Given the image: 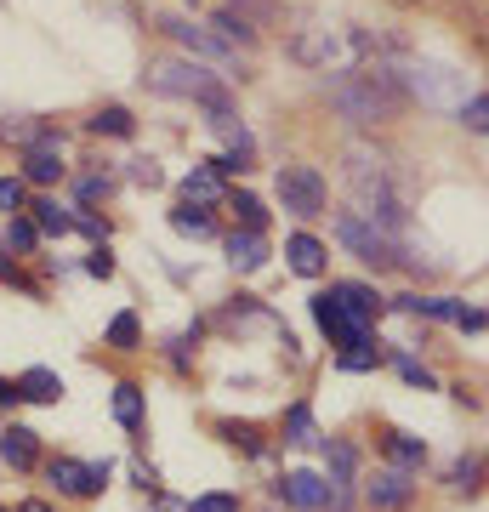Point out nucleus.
Instances as JSON below:
<instances>
[{
    "instance_id": "nucleus-21",
    "label": "nucleus",
    "mask_w": 489,
    "mask_h": 512,
    "mask_svg": "<svg viewBox=\"0 0 489 512\" xmlns=\"http://www.w3.org/2000/svg\"><path fill=\"white\" fill-rule=\"evenodd\" d=\"M114 421H120V427H131V433L143 427V387H137V382L114 387Z\"/></svg>"
},
{
    "instance_id": "nucleus-37",
    "label": "nucleus",
    "mask_w": 489,
    "mask_h": 512,
    "mask_svg": "<svg viewBox=\"0 0 489 512\" xmlns=\"http://www.w3.org/2000/svg\"><path fill=\"white\" fill-rule=\"evenodd\" d=\"M74 228H80V234H91V239H103V245H109V222H103V217H91V211H80V217H74Z\"/></svg>"
},
{
    "instance_id": "nucleus-23",
    "label": "nucleus",
    "mask_w": 489,
    "mask_h": 512,
    "mask_svg": "<svg viewBox=\"0 0 489 512\" xmlns=\"http://www.w3.org/2000/svg\"><path fill=\"white\" fill-rule=\"evenodd\" d=\"M91 131H97V137H131V126H137V120H131L126 109H120V103H109V109H97L86 120Z\"/></svg>"
},
{
    "instance_id": "nucleus-5",
    "label": "nucleus",
    "mask_w": 489,
    "mask_h": 512,
    "mask_svg": "<svg viewBox=\"0 0 489 512\" xmlns=\"http://www.w3.org/2000/svg\"><path fill=\"white\" fill-rule=\"evenodd\" d=\"M313 319H319V330H325L330 342L342 353H359V348H370V319H359L353 308H342L330 291H319L313 296Z\"/></svg>"
},
{
    "instance_id": "nucleus-14",
    "label": "nucleus",
    "mask_w": 489,
    "mask_h": 512,
    "mask_svg": "<svg viewBox=\"0 0 489 512\" xmlns=\"http://www.w3.org/2000/svg\"><path fill=\"white\" fill-rule=\"evenodd\" d=\"M0 461L18 467V473H29V467L40 461V439L29 433V427H6V433H0Z\"/></svg>"
},
{
    "instance_id": "nucleus-26",
    "label": "nucleus",
    "mask_w": 489,
    "mask_h": 512,
    "mask_svg": "<svg viewBox=\"0 0 489 512\" xmlns=\"http://www.w3.org/2000/svg\"><path fill=\"white\" fill-rule=\"evenodd\" d=\"M211 35H217L222 46H251V40H256V29H245V23H239L234 12H228V6H222L217 18H211Z\"/></svg>"
},
{
    "instance_id": "nucleus-39",
    "label": "nucleus",
    "mask_w": 489,
    "mask_h": 512,
    "mask_svg": "<svg viewBox=\"0 0 489 512\" xmlns=\"http://www.w3.org/2000/svg\"><path fill=\"white\" fill-rule=\"evenodd\" d=\"M404 370V382H416V387H433V376H427V365H416V359H399Z\"/></svg>"
},
{
    "instance_id": "nucleus-24",
    "label": "nucleus",
    "mask_w": 489,
    "mask_h": 512,
    "mask_svg": "<svg viewBox=\"0 0 489 512\" xmlns=\"http://www.w3.org/2000/svg\"><path fill=\"white\" fill-rule=\"evenodd\" d=\"M217 433L245 456H262V427H251V421H217Z\"/></svg>"
},
{
    "instance_id": "nucleus-17",
    "label": "nucleus",
    "mask_w": 489,
    "mask_h": 512,
    "mask_svg": "<svg viewBox=\"0 0 489 512\" xmlns=\"http://www.w3.org/2000/svg\"><path fill=\"white\" fill-rule=\"evenodd\" d=\"M381 450H387V461H393V467H404V473H416L421 461H427V444H421L416 433H399V427L381 439Z\"/></svg>"
},
{
    "instance_id": "nucleus-30",
    "label": "nucleus",
    "mask_w": 489,
    "mask_h": 512,
    "mask_svg": "<svg viewBox=\"0 0 489 512\" xmlns=\"http://www.w3.org/2000/svg\"><path fill=\"white\" fill-rule=\"evenodd\" d=\"M478 473H484V467H478V456H461L450 467V490L455 495H472V490H478Z\"/></svg>"
},
{
    "instance_id": "nucleus-6",
    "label": "nucleus",
    "mask_w": 489,
    "mask_h": 512,
    "mask_svg": "<svg viewBox=\"0 0 489 512\" xmlns=\"http://www.w3.org/2000/svg\"><path fill=\"white\" fill-rule=\"evenodd\" d=\"M279 200L290 217H325V177L313 165H285L279 171Z\"/></svg>"
},
{
    "instance_id": "nucleus-46",
    "label": "nucleus",
    "mask_w": 489,
    "mask_h": 512,
    "mask_svg": "<svg viewBox=\"0 0 489 512\" xmlns=\"http://www.w3.org/2000/svg\"><path fill=\"white\" fill-rule=\"evenodd\" d=\"M0 512H6V507H0Z\"/></svg>"
},
{
    "instance_id": "nucleus-32",
    "label": "nucleus",
    "mask_w": 489,
    "mask_h": 512,
    "mask_svg": "<svg viewBox=\"0 0 489 512\" xmlns=\"http://www.w3.org/2000/svg\"><path fill=\"white\" fill-rule=\"evenodd\" d=\"M461 126H467V131H489V97L484 92H472L467 103H461Z\"/></svg>"
},
{
    "instance_id": "nucleus-45",
    "label": "nucleus",
    "mask_w": 489,
    "mask_h": 512,
    "mask_svg": "<svg viewBox=\"0 0 489 512\" xmlns=\"http://www.w3.org/2000/svg\"><path fill=\"white\" fill-rule=\"evenodd\" d=\"M188 6H200V0H188Z\"/></svg>"
},
{
    "instance_id": "nucleus-19",
    "label": "nucleus",
    "mask_w": 489,
    "mask_h": 512,
    "mask_svg": "<svg viewBox=\"0 0 489 512\" xmlns=\"http://www.w3.org/2000/svg\"><path fill=\"white\" fill-rule=\"evenodd\" d=\"M285 444H296V450H313V444H325V433L313 427V410H308V404H290V416H285Z\"/></svg>"
},
{
    "instance_id": "nucleus-2",
    "label": "nucleus",
    "mask_w": 489,
    "mask_h": 512,
    "mask_svg": "<svg viewBox=\"0 0 489 512\" xmlns=\"http://www.w3.org/2000/svg\"><path fill=\"white\" fill-rule=\"evenodd\" d=\"M148 86L165 92V97H194L200 109H211V103H234L228 86H222L211 69H200V63H154V69H148Z\"/></svg>"
},
{
    "instance_id": "nucleus-16",
    "label": "nucleus",
    "mask_w": 489,
    "mask_h": 512,
    "mask_svg": "<svg viewBox=\"0 0 489 512\" xmlns=\"http://www.w3.org/2000/svg\"><path fill=\"white\" fill-rule=\"evenodd\" d=\"M18 399H29V404H57L63 399V382H57V370H23L18 376Z\"/></svg>"
},
{
    "instance_id": "nucleus-9",
    "label": "nucleus",
    "mask_w": 489,
    "mask_h": 512,
    "mask_svg": "<svg viewBox=\"0 0 489 512\" xmlns=\"http://www.w3.org/2000/svg\"><path fill=\"white\" fill-rule=\"evenodd\" d=\"M279 501L296 512H325L330 507V484L319 473H308V467H296V473L279 478Z\"/></svg>"
},
{
    "instance_id": "nucleus-7",
    "label": "nucleus",
    "mask_w": 489,
    "mask_h": 512,
    "mask_svg": "<svg viewBox=\"0 0 489 512\" xmlns=\"http://www.w3.org/2000/svg\"><path fill=\"white\" fill-rule=\"evenodd\" d=\"M160 29L177 40V46H188L194 57H205V63H222V69H234V46H222V40L211 35V29H200L194 18H160Z\"/></svg>"
},
{
    "instance_id": "nucleus-13",
    "label": "nucleus",
    "mask_w": 489,
    "mask_h": 512,
    "mask_svg": "<svg viewBox=\"0 0 489 512\" xmlns=\"http://www.w3.org/2000/svg\"><path fill=\"white\" fill-rule=\"evenodd\" d=\"M228 262H234L239 274H256V268L268 262V239L256 234V228H234V234H228Z\"/></svg>"
},
{
    "instance_id": "nucleus-43",
    "label": "nucleus",
    "mask_w": 489,
    "mask_h": 512,
    "mask_svg": "<svg viewBox=\"0 0 489 512\" xmlns=\"http://www.w3.org/2000/svg\"><path fill=\"white\" fill-rule=\"evenodd\" d=\"M18 512H57V507H46V501H23Z\"/></svg>"
},
{
    "instance_id": "nucleus-33",
    "label": "nucleus",
    "mask_w": 489,
    "mask_h": 512,
    "mask_svg": "<svg viewBox=\"0 0 489 512\" xmlns=\"http://www.w3.org/2000/svg\"><path fill=\"white\" fill-rule=\"evenodd\" d=\"M131 183H143V188H160L165 177H160V165H154V160H131Z\"/></svg>"
},
{
    "instance_id": "nucleus-20",
    "label": "nucleus",
    "mask_w": 489,
    "mask_h": 512,
    "mask_svg": "<svg viewBox=\"0 0 489 512\" xmlns=\"http://www.w3.org/2000/svg\"><path fill=\"white\" fill-rule=\"evenodd\" d=\"M393 308H404V313H421V319H455V313L467 308V302H455V296H399Z\"/></svg>"
},
{
    "instance_id": "nucleus-35",
    "label": "nucleus",
    "mask_w": 489,
    "mask_h": 512,
    "mask_svg": "<svg viewBox=\"0 0 489 512\" xmlns=\"http://www.w3.org/2000/svg\"><path fill=\"white\" fill-rule=\"evenodd\" d=\"M109 194H114V177H86V183H80V200H109Z\"/></svg>"
},
{
    "instance_id": "nucleus-15",
    "label": "nucleus",
    "mask_w": 489,
    "mask_h": 512,
    "mask_svg": "<svg viewBox=\"0 0 489 512\" xmlns=\"http://www.w3.org/2000/svg\"><path fill=\"white\" fill-rule=\"evenodd\" d=\"M222 200V177L211 171V165H194L188 177H182V205H194V211H205V205Z\"/></svg>"
},
{
    "instance_id": "nucleus-8",
    "label": "nucleus",
    "mask_w": 489,
    "mask_h": 512,
    "mask_svg": "<svg viewBox=\"0 0 489 512\" xmlns=\"http://www.w3.org/2000/svg\"><path fill=\"white\" fill-rule=\"evenodd\" d=\"M46 478H52V484H57L63 495H80V501H86V495H97L103 484H109V467H91V461L57 456L52 467H46Z\"/></svg>"
},
{
    "instance_id": "nucleus-34",
    "label": "nucleus",
    "mask_w": 489,
    "mask_h": 512,
    "mask_svg": "<svg viewBox=\"0 0 489 512\" xmlns=\"http://www.w3.org/2000/svg\"><path fill=\"white\" fill-rule=\"evenodd\" d=\"M0 211H23V183L18 177H0Z\"/></svg>"
},
{
    "instance_id": "nucleus-4",
    "label": "nucleus",
    "mask_w": 489,
    "mask_h": 512,
    "mask_svg": "<svg viewBox=\"0 0 489 512\" xmlns=\"http://www.w3.org/2000/svg\"><path fill=\"white\" fill-rule=\"evenodd\" d=\"M336 239H342L347 251L359 256V262H370L376 274H387V268H399V239H387V234H376L364 217H353V211H342L336 217Z\"/></svg>"
},
{
    "instance_id": "nucleus-31",
    "label": "nucleus",
    "mask_w": 489,
    "mask_h": 512,
    "mask_svg": "<svg viewBox=\"0 0 489 512\" xmlns=\"http://www.w3.org/2000/svg\"><path fill=\"white\" fill-rule=\"evenodd\" d=\"M40 234H35V222L18 217V222H6V251H35Z\"/></svg>"
},
{
    "instance_id": "nucleus-41",
    "label": "nucleus",
    "mask_w": 489,
    "mask_h": 512,
    "mask_svg": "<svg viewBox=\"0 0 489 512\" xmlns=\"http://www.w3.org/2000/svg\"><path fill=\"white\" fill-rule=\"evenodd\" d=\"M455 325L461 330H484V308H461L455 313Z\"/></svg>"
},
{
    "instance_id": "nucleus-28",
    "label": "nucleus",
    "mask_w": 489,
    "mask_h": 512,
    "mask_svg": "<svg viewBox=\"0 0 489 512\" xmlns=\"http://www.w3.org/2000/svg\"><path fill=\"white\" fill-rule=\"evenodd\" d=\"M171 228H177V234H194V239H205V234H211V211H194V205H177V211H171Z\"/></svg>"
},
{
    "instance_id": "nucleus-38",
    "label": "nucleus",
    "mask_w": 489,
    "mask_h": 512,
    "mask_svg": "<svg viewBox=\"0 0 489 512\" xmlns=\"http://www.w3.org/2000/svg\"><path fill=\"white\" fill-rule=\"evenodd\" d=\"M86 274H91V279H109V274H114V256H109V251H91V256H86Z\"/></svg>"
},
{
    "instance_id": "nucleus-27",
    "label": "nucleus",
    "mask_w": 489,
    "mask_h": 512,
    "mask_svg": "<svg viewBox=\"0 0 489 512\" xmlns=\"http://www.w3.org/2000/svg\"><path fill=\"white\" fill-rule=\"evenodd\" d=\"M143 342V325H137V313H114V325H109V348L131 353Z\"/></svg>"
},
{
    "instance_id": "nucleus-1",
    "label": "nucleus",
    "mask_w": 489,
    "mask_h": 512,
    "mask_svg": "<svg viewBox=\"0 0 489 512\" xmlns=\"http://www.w3.org/2000/svg\"><path fill=\"white\" fill-rule=\"evenodd\" d=\"M330 103H336V114H342L347 126L376 131L387 120H399V109L410 97H404L399 74H393V57H370V63H359V69H347L330 80Z\"/></svg>"
},
{
    "instance_id": "nucleus-40",
    "label": "nucleus",
    "mask_w": 489,
    "mask_h": 512,
    "mask_svg": "<svg viewBox=\"0 0 489 512\" xmlns=\"http://www.w3.org/2000/svg\"><path fill=\"white\" fill-rule=\"evenodd\" d=\"M381 353H370V348H359V353H342V370H370Z\"/></svg>"
},
{
    "instance_id": "nucleus-44",
    "label": "nucleus",
    "mask_w": 489,
    "mask_h": 512,
    "mask_svg": "<svg viewBox=\"0 0 489 512\" xmlns=\"http://www.w3.org/2000/svg\"><path fill=\"white\" fill-rule=\"evenodd\" d=\"M404 6H416V0H404Z\"/></svg>"
},
{
    "instance_id": "nucleus-3",
    "label": "nucleus",
    "mask_w": 489,
    "mask_h": 512,
    "mask_svg": "<svg viewBox=\"0 0 489 512\" xmlns=\"http://www.w3.org/2000/svg\"><path fill=\"white\" fill-rule=\"evenodd\" d=\"M393 74H399L404 97H421V103H433V109H444V103H461V92H467V80L455 69H444V63H427V57H404V63H393Z\"/></svg>"
},
{
    "instance_id": "nucleus-36",
    "label": "nucleus",
    "mask_w": 489,
    "mask_h": 512,
    "mask_svg": "<svg viewBox=\"0 0 489 512\" xmlns=\"http://www.w3.org/2000/svg\"><path fill=\"white\" fill-rule=\"evenodd\" d=\"M188 512H239V501H234V495H200Z\"/></svg>"
},
{
    "instance_id": "nucleus-29",
    "label": "nucleus",
    "mask_w": 489,
    "mask_h": 512,
    "mask_svg": "<svg viewBox=\"0 0 489 512\" xmlns=\"http://www.w3.org/2000/svg\"><path fill=\"white\" fill-rule=\"evenodd\" d=\"M234 217H239V228H256V234H262V222H268V211H262V200H256V194H234Z\"/></svg>"
},
{
    "instance_id": "nucleus-11",
    "label": "nucleus",
    "mask_w": 489,
    "mask_h": 512,
    "mask_svg": "<svg viewBox=\"0 0 489 512\" xmlns=\"http://www.w3.org/2000/svg\"><path fill=\"white\" fill-rule=\"evenodd\" d=\"M23 177H29V183H40V188L63 177V143H57L52 131H46L40 143H29V154H23Z\"/></svg>"
},
{
    "instance_id": "nucleus-42",
    "label": "nucleus",
    "mask_w": 489,
    "mask_h": 512,
    "mask_svg": "<svg viewBox=\"0 0 489 512\" xmlns=\"http://www.w3.org/2000/svg\"><path fill=\"white\" fill-rule=\"evenodd\" d=\"M12 404H18V382H6V376H0V410H12Z\"/></svg>"
},
{
    "instance_id": "nucleus-18",
    "label": "nucleus",
    "mask_w": 489,
    "mask_h": 512,
    "mask_svg": "<svg viewBox=\"0 0 489 512\" xmlns=\"http://www.w3.org/2000/svg\"><path fill=\"white\" fill-rule=\"evenodd\" d=\"M330 296H336L342 308H353L359 319H376V313L387 308V302H381V296L370 291V285H359V279H342V285H330Z\"/></svg>"
},
{
    "instance_id": "nucleus-12",
    "label": "nucleus",
    "mask_w": 489,
    "mask_h": 512,
    "mask_svg": "<svg viewBox=\"0 0 489 512\" xmlns=\"http://www.w3.org/2000/svg\"><path fill=\"white\" fill-rule=\"evenodd\" d=\"M285 256H290V268H296L302 279H319V274H325V262H330V251L313 234H290L285 239Z\"/></svg>"
},
{
    "instance_id": "nucleus-10",
    "label": "nucleus",
    "mask_w": 489,
    "mask_h": 512,
    "mask_svg": "<svg viewBox=\"0 0 489 512\" xmlns=\"http://www.w3.org/2000/svg\"><path fill=\"white\" fill-rule=\"evenodd\" d=\"M364 501H370L376 512H404L410 501H416V484H410V473H404V467H381V473L370 478Z\"/></svg>"
},
{
    "instance_id": "nucleus-25",
    "label": "nucleus",
    "mask_w": 489,
    "mask_h": 512,
    "mask_svg": "<svg viewBox=\"0 0 489 512\" xmlns=\"http://www.w3.org/2000/svg\"><path fill=\"white\" fill-rule=\"evenodd\" d=\"M228 12H234L245 29H262V23L279 18V0H228Z\"/></svg>"
},
{
    "instance_id": "nucleus-22",
    "label": "nucleus",
    "mask_w": 489,
    "mask_h": 512,
    "mask_svg": "<svg viewBox=\"0 0 489 512\" xmlns=\"http://www.w3.org/2000/svg\"><path fill=\"white\" fill-rule=\"evenodd\" d=\"M29 211H35V217H29V222H35V234H69V228H74V217L57 200H35Z\"/></svg>"
}]
</instances>
